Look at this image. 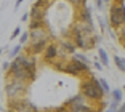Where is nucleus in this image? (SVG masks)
Masks as SVG:
<instances>
[{
    "label": "nucleus",
    "instance_id": "nucleus-1",
    "mask_svg": "<svg viewBox=\"0 0 125 112\" xmlns=\"http://www.w3.org/2000/svg\"><path fill=\"white\" fill-rule=\"evenodd\" d=\"M80 93L83 94L90 102H99V101L104 99V93H103V90H101V87H99L98 79H95L93 75L82 79Z\"/></svg>",
    "mask_w": 125,
    "mask_h": 112
},
{
    "label": "nucleus",
    "instance_id": "nucleus-2",
    "mask_svg": "<svg viewBox=\"0 0 125 112\" xmlns=\"http://www.w3.org/2000/svg\"><path fill=\"white\" fill-rule=\"evenodd\" d=\"M5 94L8 99H22L26 98L27 91H29V83L18 80L15 77H11L10 74H5Z\"/></svg>",
    "mask_w": 125,
    "mask_h": 112
},
{
    "label": "nucleus",
    "instance_id": "nucleus-3",
    "mask_svg": "<svg viewBox=\"0 0 125 112\" xmlns=\"http://www.w3.org/2000/svg\"><path fill=\"white\" fill-rule=\"evenodd\" d=\"M109 24L117 29L125 24V3H109Z\"/></svg>",
    "mask_w": 125,
    "mask_h": 112
},
{
    "label": "nucleus",
    "instance_id": "nucleus-4",
    "mask_svg": "<svg viewBox=\"0 0 125 112\" xmlns=\"http://www.w3.org/2000/svg\"><path fill=\"white\" fill-rule=\"evenodd\" d=\"M34 107L26 98L22 99H8V111L11 112H34Z\"/></svg>",
    "mask_w": 125,
    "mask_h": 112
},
{
    "label": "nucleus",
    "instance_id": "nucleus-5",
    "mask_svg": "<svg viewBox=\"0 0 125 112\" xmlns=\"http://www.w3.org/2000/svg\"><path fill=\"white\" fill-rule=\"evenodd\" d=\"M58 53H59V45L58 43H48L47 48H45V51L42 54H43V61L47 62V64H52L55 59H58Z\"/></svg>",
    "mask_w": 125,
    "mask_h": 112
},
{
    "label": "nucleus",
    "instance_id": "nucleus-6",
    "mask_svg": "<svg viewBox=\"0 0 125 112\" xmlns=\"http://www.w3.org/2000/svg\"><path fill=\"white\" fill-rule=\"evenodd\" d=\"M48 27H40V29L29 31V42H37V40H52V35L47 32Z\"/></svg>",
    "mask_w": 125,
    "mask_h": 112
},
{
    "label": "nucleus",
    "instance_id": "nucleus-7",
    "mask_svg": "<svg viewBox=\"0 0 125 112\" xmlns=\"http://www.w3.org/2000/svg\"><path fill=\"white\" fill-rule=\"evenodd\" d=\"M77 21L79 22H92V24H93L92 8H88V7L77 8Z\"/></svg>",
    "mask_w": 125,
    "mask_h": 112
},
{
    "label": "nucleus",
    "instance_id": "nucleus-8",
    "mask_svg": "<svg viewBox=\"0 0 125 112\" xmlns=\"http://www.w3.org/2000/svg\"><path fill=\"white\" fill-rule=\"evenodd\" d=\"M58 45H59V50L64 51L66 54H74V53H75V50H77V47L74 45L72 39H64V40H61Z\"/></svg>",
    "mask_w": 125,
    "mask_h": 112
},
{
    "label": "nucleus",
    "instance_id": "nucleus-9",
    "mask_svg": "<svg viewBox=\"0 0 125 112\" xmlns=\"http://www.w3.org/2000/svg\"><path fill=\"white\" fill-rule=\"evenodd\" d=\"M29 18L31 19H47V8H37L32 5L29 10Z\"/></svg>",
    "mask_w": 125,
    "mask_h": 112
},
{
    "label": "nucleus",
    "instance_id": "nucleus-10",
    "mask_svg": "<svg viewBox=\"0 0 125 112\" xmlns=\"http://www.w3.org/2000/svg\"><path fill=\"white\" fill-rule=\"evenodd\" d=\"M40 27H48L47 19H29V31L40 29Z\"/></svg>",
    "mask_w": 125,
    "mask_h": 112
},
{
    "label": "nucleus",
    "instance_id": "nucleus-11",
    "mask_svg": "<svg viewBox=\"0 0 125 112\" xmlns=\"http://www.w3.org/2000/svg\"><path fill=\"white\" fill-rule=\"evenodd\" d=\"M111 101L117 102V104H120L122 99H124V91L120 90V88H114V90H111Z\"/></svg>",
    "mask_w": 125,
    "mask_h": 112
},
{
    "label": "nucleus",
    "instance_id": "nucleus-12",
    "mask_svg": "<svg viewBox=\"0 0 125 112\" xmlns=\"http://www.w3.org/2000/svg\"><path fill=\"white\" fill-rule=\"evenodd\" d=\"M98 56H99V62L103 64V67H109V56H107V51L104 48H98Z\"/></svg>",
    "mask_w": 125,
    "mask_h": 112
},
{
    "label": "nucleus",
    "instance_id": "nucleus-13",
    "mask_svg": "<svg viewBox=\"0 0 125 112\" xmlns=\"http://www.w3.org/2000/svg\"><path fill=\"white\" fill-rule=\"evenodd\" d=\"M98 82H99V87H101V90H103L104 96H109V94H111V90H112V88L109 87V83H107V80H106V79H99Z\"/></svg>",
    "mask_w": 125,
    "mask_h": 112
},
{
    "label": "nucleus",
    "instance_id": "nucleus-14",
    "mask_svg": "<svg viewBox=\"0 0 125 112\" xmlns=\"http://www.w3.org/2000/svg\"><path fill=\"white\" fill-rule=\"evenodd\" d=\"M21 51H22V45H19V43L15 45V47H13L10 51H8V58H10V59H15L16 56L21 53Z\"/></svg>",
    "mask_w": 125,
    "mask_h": 112
},
{
    "label": "nucleus",
    "instance_id": "nucleus-15",
    "mask_svg": "<svg viewBox=\"0 0 125 112\" xmlns=\"http://www.w3.org/2000/svg\"><path fill=\"white\" fill-rule=\"evenodd\" d=\"M114 64H115V67H117L119 71L125 72V66H124V59H122V56L115 54V56H114Z\"/></svg>",
    "mask_w": 125,
    "mask_h": 112
},
{
    "label": "nucleus",
    "instance_id": "nucleus-16",
    "mask_svg": "<svg viewBox=\"0 0 125 112\" xmlns=\"http://www.w3.org/2000/svg\"><path fill=\"white\" fill-rule=\"evenodd\" d=\"M115 40H119V42H124L125 40V24L120 26V27H117V34H115Z\"/></svg>",
    "mask_w": 125,
    "mask_h": 112
},
{
    "label": "nucleus",
    "instance_id": "nucleus-17",
    "mask_svg": "<svg viewBox=\"0 0 125 112\" xmlns=\"http://www.w3.org/2000/svg\"><path fill=\"white\" fill-rule=\"evenodd\" d=\"M69 5H72V7L75 8H83L87 7V0H66Z\"/></svg>",
    "mask_w": 125,
    "mask_h": 112
},
{
    "label": "nucleus",
    "instance_id": "nucleus-18",
    "mask_svg": "<svg viewBox=\"0 0 125 112\" xmlns=\"http://www.w3.org/2000/svg\"><path fill=\"white\" fill-rule=\"evenodd\" d=\"M29 42V31H24V32H21V35H19V45H24Z\"/></svg>",
    "mask_w": 125,
    "mask_h": 112
},
{
    "label": "nucleus",
    "instance_id": "nucleus-19",
    "mask_svg": "<svg viewBox=\"0 0 125 112\" xmlns=\"http://www.w3.org/2000/svg\"><path fill=\"white\" fill-rule=\"evenodd\" d=\"M72 56H74L75 59H79V61H82V62H85V64H88V66H90V59L87 58L83 53H74Z\"/></svg>",
    "mask_w": 125,
    "mask_h": 112
},
{
    "label": "nucleus",
    "instance_id": "nucleus-20",
    "mask_svg": "<svg viewBox=\"0 0 125 112\" xmlns=\"http://www.w3.org/2000/svg\"><path fill=\"white\" fill-rule=\"evenodd\" d=\"M21 32H22V29H21V27H15V31H13V32H11V35H10V40L19 39V35H21Z\"/></svg>",
    "mask_w": 125,
    "mask_h": 112
},
{
    "label": "nucleus",
    "instance_id": "nucleus-21",
    "mask_svg": "<svg viewBox=\"0 0 125 112\" xmlns=\"http://www.w3.org/2000/svg\"><path fill=\"white\" fill-rule=\"evenodd\" d=\"M117 107H119V104H117V102L111 101L109 104H107V109H106L104 112H117Z\"/></svg>",
    "mask_w": 125,
    "mask_h": 112
},
{
    "label": "nucleus",
    "instance_id": "nucleus-22",
    "mask_svg": "<svg viewBox=\"0 0 125 112\" xmlns=\"http://www.w3.org/2000/svg\"><path fill=\"white\" fill-rule=\"evenodd\" d=\"M55 112H71L69 111V107H66V106L62 104V106H59V107H56V109H53Z\"/></svg>",
    "mask_w": 125,
    "mask_h": 112
},
{
    "label": "nucleus",
    "instance_id": "nucleus-23",
    "mask_svg": "<svg viewBox=\"0 0 125 112\" xmlns=\"http://www.w3.org/2000/svg\"><path fill=\"white\" fill-rule=\"evenodd\" d=\"M10 62H11V61L2 62V71H3V72H8V71H10Z\"/></svg>",
    "mask_w": 125,
    "mask_h": 112
},
{
    "label": "nucleus",
    "instance_id": "nucleus-24",
    "mask_svg": "<svg viewBox=\"0 0 125 112\" xmlns=\"http://www.w3.org/2000/svg\"><path fill=\"white\" fill-rule=\"evenodd\" d=\"M95 2H96V8L101 11L104 8V0H95Z\"/></svg>",
    "mask_w": 125,
    "mask_h": 112
},
{
    "label": "nucleus",
    "instance_id": "nucleus-25",
    "mask_svg": "<svg viewBox=\"0 0 125 112\" xmlns=\"http://www.w3.org/2000/svg\"><path fill=\"white\" fill-rule=\"evenodd\" d=\"M93 67H95L96 71H103V64H101L99 61H95V62H93Z\"/></svg>",
    "mask_w": 125,
    "mask_h": 112
},
{
    "label": "nucleus",
    "instance_id": "nucleus-26",
    "mask_svg": "<svg viewBox=\"0 0 125 112\" xmlns=\"http://www.w3.org/2000/svg\"><path fill=\"white\" fill-rule=\"evenodd\" d=\"M29 11H26V13H24V15H22V18H21V21L22 22H27V21H29Z\"/></svg>",
    "mask_w": 125,
    "mask_h": 112
},
{
    "label": "nucleus",
    "instance_id": "nucleus-27",
    "mask_svg": "<svg viewBox=\"0 0 125 112\" xmlns=\"http://www.w3.org/2000/svg\"><path fill=\"white\" fill-rule=\"evenodd\" d=\"M117 112H125V102H120V104H119Z\"/></svg>",
    "mask_w": 125,
    "mask_h": 112
},
{
    "label": "nucleus",
    "instance_id": "nucleus-28",
    "mask_svg": "<svg viewBox=\"0 0 125 112\" xmlns=\"http://www.w3.org/2000/svg\"><path fill=\"white\" fill-rule=\"evenodd\" d=\"M22 2H24V0H16V5H15V8H18V7H19V5H21V3H22Z\"/></svg>",
    "mask_w": 125,
    "mask_h": 112
},
{
    "label": "nucleus",
    "instance_id": "nucleus-29",
    "mask_svg": "<svg viewBox=\"0 0 125 112\" xmlns=\"http://www.w3.org/2000/svg\"><path fill=\"white\" fill-rule=\"evenodd\" d=\"M2 53H3V50H2V48H0V56H2Z\"/></svg>",
    "mask_w": 125,
    "mask_h": 112
},
{
    "label": "nucleus",
    "instance_id": "nucleus-30",
    "mask_svg": "<svg viewBox=\"0 0 125 112\" xmlns=\"http://www.w3.org/2000/svg\"><path fill=\"white\" fill-rule=\"evenodd\" d=\"M122 45H124V48H125V40H124V42H122Z\"/></svg>",
    "mask_w": 125,
    "mask_h": 112
},
{
    "label": "nucleus",
    "instance_id": "nucleus-31",
    "mask_svg": "<svg viewBox=\"0 0 125 112\" xmlns=\"http://www.w3.org/2000/svg\"><path fill=\"white\" fill-rule=\"evenodd\" d=\"M122 91H124V93H125V87H124V88H122Z\"/></svg>",
    "mask_w": 125,
    "mask_h": 112
},
{
    "label": "nucleus",
    "instance_id": "nucleus-32",
    "mask_svg": "<svg viewBox=\"0 0 125 112\" xmlns=\"http://www.w3.org/2000/svg\"><path fill=\"white\" fill-rule=\"evenodd\" d=\"M122 59H124V66H125V58H122Z\"/></svg>",
    "mask_w": 125,
    "mask_h": 112
},
{
    "label": "nucleus",
    "instance_id": "nucleus-33",
    "mask_svg": "<svg viewBox=\"0 0 125 112\" xmlns=\"http://www.w3.org/2000/svg\"><path fill=\"white\" fill-rule=\"evenodd\" d=\"M0 112H2V106H0Z\"/></svg>",
    "mask_w": 125,
    "mask_h": 112
}]
</instances>
